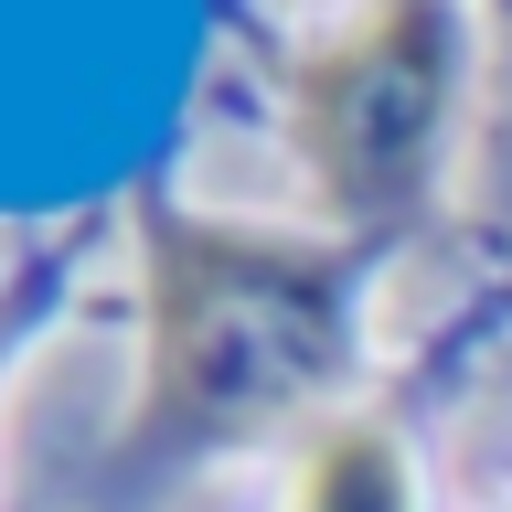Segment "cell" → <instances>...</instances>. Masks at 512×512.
<instances>
[{"instance_id":"obj_1","label":"cell","mask_w":512,"mask_h":512,"mask_svg":"<svg viewBox=\"0 0 512 512\" xmlns=\"http://www.w3.org/2000/svg\"><path fill=\"white\" fill-rule=\"evenodd\" d=\"M342 363V288L288 235L160 224L150 438H246Z\"/></svg>"},{"instance_id":"obj_2","label":"cell","mask_w":512,"mask_h":512,"mask_svg":"<svg viewBox=\"0 0 512 512\" xmlns=\"http://www.w3.org/2000/svg\"><path fill=\"white\" fill-rule=\"evenodd\" d=\"M448 86H459V11L448 0H384L374 22L320 43L299 64V150H310L320 192L342 214H406L438 160Z\"/></svg>"},{"instance_id":"obj_3","label":"cell","mask_w":512,"mask_h":512,"mask_svg":"<svg viewBox=\"0 0 512 512\" xmlns=\"http://www.w3.org/2000/svg\"><path fill=\"white\" fill-rule=\"evenodd\" d=\"M278 512H416V459L384 427H331L310 438V459L288 470Z\"/></svg>"}]
</instances>
